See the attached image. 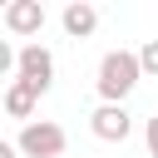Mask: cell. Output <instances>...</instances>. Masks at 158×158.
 Returning a JSON list of instances; mask_svg holds the SVG:
<instances>
[{"label": "cell", "mask_w": 158, "mask_h": 158, "mask_svg": "<svg viewBox=\"0 0 158 158\" xmlns=\"http://www.w3.org/2000/svg\"><path fill=\"white\" fill-rule=\"evenodd\" d=\"M59 25H64V35H69V40H89V35L99 30V10H94L89 0H69V5H64V15H59Z\"/></svg>", "instance_id": "cell-6"}, {"label": "cell", "mask_w": 158, "mask_h": 158, "mask_svg": "<svg viewBox=\"0 0 158 158\" xmlns=\"http://www.w3.org/2000/svg\"><path fill=\"white\" fill-rule=\"evenodd\" d=\"M0 158H20V153H15V143H5V138H0Z\"/></svg>", "instance_id": "cell-11"}, {"label": "cell", "mask_w": 158, "mask_h": 158, "mask_svg": "<svg viewBox=\"0 0 158 158\" xmlns=\"http://www.w3.org/2000/svg\"><path fill=\"white\" fill-rule=\"evenodd\" d=\"M15 79L30 84L35 94H49V84H54V54H49L40 40L20 44V49H15Z\"/></svg>", "instance_id": "cell-3"}, {"label": "cell", "mask_w": 158, "mask_h": 158, "mask_svg": "<svg viewBox=\"0 0 158 158\" xmlns=\"http://www.w3.org/2000/svg\"><path fill=\"white\" fill-rule=\"evenodd\" d=\"M133 54H138V69H143V74H158V40H148V44L133 49Z\"/></svg>", "instance_id": "cell-8"}, {"label": "cell", "mask_w": 158, "mask_h": 158, "mask_svg": "<svg viewBox=\"0 0 158 158\" xmlns=\"http://www.w3.org/2000/svg\"><path fill=\"white\" fill-rule=\"evenodd\" d=\"M5 74H15V44L10 40H0V79Z\"/></svg>", "instance_id": "cell-9"}, {"label": "cell", "mask_w": 158, "mask_h": 158, "mask_svg": "<svg viewBox=\"0 0 158 158\" xmlns=\"http://www.w3.org/2000/svg\"><path fill=\"white\" fill-rule=\"evenodd\" d=\"M64 148H69V133L54 118H30L20 128V138H15L20 158H64Z\"/></svg>", "instance_id": "cell-2"}, {"label": "cell", "mask_w": 158, "mask_h": 158, "mask_svg": "<svg viewBox=\"0 0 158 158\" xmlns=\"http://www.w3.org/2000/svg\"><path fill=\"white\" fill-rule=\"evenodd\" d=\"M143 69H138V54L133 49H109L94 69V89H99V104H123L133 89H138Z\"/></svg>", "instance_id": "cell-1"}, {"label": "cell", "mask_w": 158, "mask_h": 158, "mask_svg": "<svg viewBox=\"0 0 158 158\" xmlns=\"http://www.w3.org/2000/svg\"><path fill=\"white\" fill-rule=\"evenodd\" d=\"M143 143H148V153L158 158V114H153V118H143Z\"/></svg>", "instance_id": "cell-10"}, {"label": "cell", "mask_w": 158, "mask_h": 158, "mask_svg": "<svg viewBox=\"0 0 158 158\" xmlns=\"http://www.w3.org/2000/svg\"><path fill=\"white\" fill-rule=\"evenodd\" d=\"M35 104H40V94H35L30 84H20V79H10V89H5V114H10V118H25V123H30V114H35Z\"/></svg>", "instance_id": "cell-7"}, {"label": "cell", "mask_w": 158, "mask_h": 158, "mask_svg": "<svg viewBox=\"0 0 158 158\" xmlns=\"http://www.w3.org/2000/svg\"><path fill=\"white\" fill-rule=\"evenodd\" d=\"M5 30H10L15 40H35V35L44 30V5H40V0H10V5H5Z\"/></svg>", "instance_id": "cell-5"}, {"label": "cell", "mask_w": 158, "mask_h": 158, "mask_svg": "<svg viewBox=\"0 0 158 158\" xmlns=\"http://www.w3.org/2000/svg\"><path fill=\"white\" fill-rule=\"evenodd\" d=\"M89 128H94V138H104V143H123V138L133 133V114H128L123 104H99V109L89 114Z\"/></svg>", "instance_id": "cell-4"}]
</instances>
